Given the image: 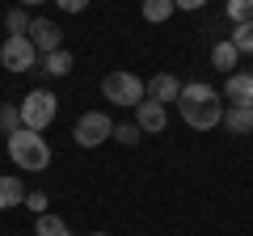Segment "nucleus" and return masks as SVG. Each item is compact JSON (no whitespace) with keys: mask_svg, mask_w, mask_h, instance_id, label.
<instances>
[{"mask_svg":"<svg viewBox=\"0 0 253 236\" xmlns=\"http://www.w3.org/2000/svg\"><path fill=\"white\" fill-rule=\"evenodd\" d=\"M46 202H51V198H46V190H30V194H26V207L34 211V215H42Z\"/></svg>","mask_w":253,"mask_h":236,"instance_id":"22","label":"nucleus"},{"mask_svg":"<svg viewBox=\"0 0 253 236\" xmlns=\"http://www.w3.org/2000/svg\"><path fill=\"white\" fill-rule=\"evenodd\" d=\"M93 236H106V232H93Z\"/></svg>","mask_w":253,"mask_h":236,"instance_id":"26","label":"nucleus"},{"mask_svg":"<svg viewBox=\"0 0 253 236\" xmlns=\"http://www.w3.org/2000/svg\"><path fill=\"white\" fill-rule=\"evenodd\" d=\"M224 97H228V106H245V110H253V72H228Z\"/></svg>","mask_w":253,"mask_h":236,"instance_id":"9","label":"nucleus"},{"mask_svg":"<svg viewBox=\"0 0 253 236\" xmlns=\"http://www.w3.org/2000/svg\"><path fill=\"white\" fill-rule=\"evenodd\" d=\"M13 131H21V106L17 101H4V106H0V135L9 139Z\"/></svg>","mask_w":253,"mask_h":236,"instance_id":"16","label":"nucleus"},{"mask_svg":"<svg viewBox=\"0 0 253 236\" xmlns=\"http://www.w3.org/2000/svg\"><path fill=\"white\" fill-rule=\"evenodd\" d=\"M177 114H181V122H186V127H194V131H211V127H219V122H224V97H219L211 84L190 80V84H181Z\"/></svg>","mask_w":253,"mask_h":236,"instance_id":"1","label":"nucleus"},{"mask_svg":"<svg viewBox=\"0 0 253 236\" xmlns=\"http://www.w3.org/2000/svg\"><path fill=\"white\" fill-rule=\"evenodd\" d=\"M228 21H232V26L253 21V0H228Z\"/></svg>","mask_w":253,"mask_h":236,"instance_id":"21","label":"nucleus"},{"mask_svg":"<svg viewBox=\"0 0 253 236\" xmlns=\"http://www.w3.org/2000/svg\"><path fill=\"white\" fill-rule=\"evenodd\" d=\"M236 64H241V51L232 46V38H228V42H215V46H211V68H219V72L228 76V68H236Z\"/></svg>","mask_w":253,"mask_h":236,"instance_id":"15","label":"nucleus"},{"mask_svg":"<svg viewBox=\"0 0 253 236\" xmlns=\"http://www.w3.org/2000/svg\"><path fill=\"white\" fill-rule=\"evenodd\" d=\"M173 4H177V9H186V13H194V9H203L207 0H173Z\"/></svg>","mask_w":253,"mask_h":236,"instance_id":"24","label":"nucleus"},{"mask_svg":"<svg viewBox=\"0 0 253 236\" xmlns=\"http://www.w3.org/2000/svg\"><path fill=\"white\" fill-rule=\"evenodd\" d=\"M0 64L9 72H34L38 68V46L30 42V34H9L0 42Z\"/></svg>","mask_w":253,"mask_h":236,"instance_id":"5","label":"nucleus"},{"mask_svg":"<svg viewBox=\"0 0 253 236\" xmlns=\"http://www.w3.org/2000/svg\"><path fill=\"white\" fill-rule=\"evenodd\" d=\"M13 207H26V186H21V177L4 173L0 177V211H13Z\"/></svg>","mask_w":253,"mask_h":236,"instance_id":"11","label":"nucleus"},{"mask_svg":"<svg viewBox=\"0 0 253 236\" xmlns=\"http://www.w3.org/2000/svg\"><path fill=\"white\" fill-rule=\"evenodd\" d=\"M110 135H114V122H110V114H101V110H84V114L76 118V127H72V139L81 148H101Z\"/></svg>","mask_w":253,"mask_h":236,"instance_id":"6","label":"nucleus"},{"mask_svg":"<svg viewBox=\"0 0 253 236\" xmlns=\"http://www.w3.org/2000/svg\"><path fill=\"white\" fill-rule=\"evenodd\" d=\"M30 21H34V17H30V13L21 9V4L4 13V26H9V34H30Z\"/></svg>","mask_w":253,"mask_h":236,"instance_id":"20","label":"nucleus"},{"mask_svg":"<svg viewBox=\"0 0 253 236\" xmlns=\"http://www.w3.org/2000/svg\"><path fill=\"white\" fill-rule=\"evenodd\" d=\"M17 106H21V127H26V131H46L55 122V114H59V97H55L51 89L26 93Z\"/></svg>","mask_w":253,"mask_h":236,"instance_id":"4","label":"nucleus"},{"mask_svg":"<svg viewBox=\"0 0 253 236\" xmlns=\"http://www.w3.org/2000/svg\"><path fill=\"white\" fill-rule=\"evenodd\" d=\"M51 4H59V13H84L89 9V0H51Z\"/></svg>","mask_w":253,"mask_h":236,"instance_id":"23","label":"nucleus"},{"mask_svg":"<svg viewBox=\"0 0 253 236\" xmlns=\"http://www.w3.org/2000/svg\"><path fill=\"white\" fill-rule=\"evenodd\" d=\"M101 97L110 101V106H123V110H135L139 101L148 97L144 80H139L135 72H126V68H114V72L101 76Z\"/></svg>","mask_w":253,"mask_h":236,"instance_id":"3","label":"nucleus"},{"mask_svg":"<svg viewBox=\"0 0 253 236\" xmlns=\"http://www.w3.org/2000/svg\"><path fill=\"white\" fill-rule=\"evenodd\" d=\"M9 160L26 173H42L51 169V144L42 139V131H13L9 135Z\"/></svg>","mask_w":253,"mask_h":236,"instance_id":"2","label":"nucleus"},{"mask_svg":"<svg viewBox=\"0 0 253 236\" xmlns=\"http://www.w3.org/2000/svg\"><path fill=\"white\" fill-rule=\"evenodd\" d=\"M59 26H55V21H46V17H34V21H30V42H34L38 46V55H51V51H59Z\"/></svg>","mask_w":253,"mask_h":236,"instance_id":"8","label":"nucleus"},{"mask_svg":"<svg viewBox=\"0 0 253 236\" xmlns=\"http://www.w3.org/2000/svg\"><path fill=\"white\" fill-rule=\"evenodd\" d=\"M30 4H46V0H21V9H30Z\"/></svg>","mask_w":253,"mask_h":236,"instance_id":"25","label":"nucleus"},{"mask_svg":"<svg viewBox=\"0 0 253 236\" xmlns=\"http://www.w3.org/2000/svg\"><path fill=\"white\" fill-rule=\"evenodd\" d=\"M34 236H72V232H68V224H63L59 215L42 211V215H38V224H34Z\"/></svg>","mask_w":253,"mask_h":236,"instance_id":"17","label":"nucleus"},{"mask_svg":"<svg viewBox=\"0 0 253 236\" xmlns=\"http://www.w3.org/2000/svg\"><path fill=\"white\" fill-rule=\"evenodd\" d=\"M224 127L232 131V135H253V110H245V106H228Z\"/></svg>","mask_w":253,"mask_h":236,"instance_id":"13","label":"nucleus"},{"mask_svg":"<svg viewBox=\"0 0 253 236\" xmlns=\"http://www.w3.org/2000/svg\"><path fill=\"white\" fill-rule=\"evenodd\" d=\"M72 68H76V59H72V51H68V46L42 55V72H46V76H68Z\"/></svg>","mask_w":253,"mask_h":236,"instance_id":"12","label":"nucleus"},{"mask_svg":"<svg viewBox=\"0 0 253 236\" xmlns=\"http://www.w3.org/2000/svg\"><path fill=\"white\" fill-rule=\"evenodd\" d=\"M110 139H114V144H123V148H135L139 139H144V131H139L135 122H114V135H110Z\"/></svg>","mask_w":253,"mask_h":236,"instance_id":"18","label":"nucleus"},{"mask_svg":"<svg viewBox=\"0 0 253 236\" xmlns=\"http://www.w3.org/2000/svg\"><path fill=\"white\" fill-rule=\"evenodd\" d=\"M135 127L144 131V135H165V127H169V110H165L161 101L144 97L135 106Z\"/></svg>","mask_w":253,"mask_h":236,"instance_id":"7","label":"nucleus"},{"mask_svg":"<svg viewBox=\"0 0 253 236\" xmlns=\"http://www.w3.org/2000/svg\"><path fill=\"white\" fill-rule=\"evenodd\" d=\"M139 13H144V21H152V26H165V21L177 13V4H173V0H144Z\"/></svg>","mask_w":253,"mask_h":236,"instance_id":"14","label":"nucleus"},{"mask_svg":"<svg viewBox=\"0 0 253 236\" xmlns=\"http://www.w3.org/2000/svg\"><path fill=\"white\" fill-rule=\"evenodd\" d=\"M232 46L241 55H253V21H241V26H232Z\"/></svg>","mask_w":253,"mask_h":236,"instance_id":"19","label":"nucleus"},{"mask_svg":"<svg viewBox=\"0 0 253 236\" xmlns=\"http://www.w3.org/2000/svg\"><path fill=\"white\" fill-rule=\"evenodd\" d=\"M144 89H148V97L161 101V106H169V101L181 97V80H177V76H169V72H156L152 80H144Z\"/></svg>","mask_w":253,"mask_h":236,"instance_id":"10","label":"nucleus"}]
</instances>
